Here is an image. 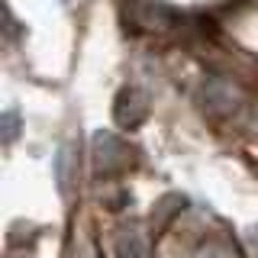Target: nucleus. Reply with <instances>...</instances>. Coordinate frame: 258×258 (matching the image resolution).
<instances>
[{"label":"nucleus","mask_w":258,"mask_h":258,"mask_svg":"<svg viewBox=\"0 0 258 258\" xmlns=\"http://www.w3.org/2000/svg\"><path fill=\"white\" fill-rule=\"evenodd\" d=\"M123 142L116 139L113 133H97L94 136V158H97V168L100 171H110V168L123 165Z\"/></svg>","instance_id":"7ed1b4c3"},{"label":"nucleus","mask_w":258,"mask_h":258,"mask_svg":"<svg viewBox=\"0 0 258 258\" xmlns=\"http://www.w3.org/2000/svg\"><path fill=\"white\" fill-rule=\"evenodd\" d=\"M149 113V103L145 97L136 91V87H123L116 97V123L119 126H139Z\"/></svg>","instance_id":"f257e3e1"},{"label":"nucleus","mask_w":258,"mask_h":258,"mask_svg":"<svg viewBox=\"0 0 258 258\" xmlns=\"http://www.w3.org/2000/svg\"><path fill=\"white\" fill-rule=\"evenodd\" d=\"M116 252H119V258H142L145 242H142V236L136 229H123L116 236Z\"/></svg>","instance_id":"20e7f679"},{"label":"nucleus","mask_w":258,"mask_h":258,"mask_svg":"<svg viewBox=\"0 0 258 258\" xmlns=\"http://www.w3.org/2000/svg\"><path fill=\"white\" fill-rule=\"evenodd\" d=\"M236 100H239V91L229 84V81L210 78L207 84H204V103H207V110H213V113H232V110H236Z\"/></svg>","instance_id":"f03ea898"},{"label":"nucleus","mask_w":258,"mask_h":258,"mask_svg":"<svg viewBox=\"0 0 258 258\" xmlns=\"http://www.w3.org/2000/svg\"><path fill=\"white\" fill-rule=\"evenodd\" d=\"M55 171H58V190L68 194L71 190V149L68 145H61L58 158H55Z\"/></svg>","instance_id":"39448f33"},{"label":"nucleus","mask_w":258,"mask_h":258,"mask_svg":"<svg viewBox=\"0 0 258 258\" xmlns=\"http://www.w3.org/2000/svg\"><path fill=\"white\" fill-rule=\"evenodd\" d=\"M78 258H97V252H94V248H84V252H81Z\"/></svg>","instance_id":"0eeeda50"},{"label":"nucleus","mask_w":258,"mask_h":258,"mask_svg":"<svg viewBox=\"0 0 258 258\" xmlns=\"http://www.w3.org/2000/svg\"><path fill=\"white\" fill-rule=\"evenodd\" d=\"M20 116H16V110H7L4 113V142H13L16 139V133H20Z\"/></svg>","instance_id":"423d86ee"}]
</instances>
